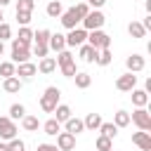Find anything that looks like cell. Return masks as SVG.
I'll list each match as a JSON object with an SVG mask.
<instances>
[{"label": "cell", "mask_w": 151, "mask_h": 151, "mask_svg": "<svg viewBox=\"0 0 151 151\" xmlns=\"http://www.w3.org/2000/svg\"><path fill=\"white\" fill-rule=\"evenodd\" d=\"M45 12H47V17H52V19H59V17H61V12H64V7H61V2H59V0H50Z\"/></svg>", "instance_id": "cell-24"}, {"label": "cell", "mask_w": 151, "mask_h": 151, "mask_svg": "<svg viewBox=\"0 0 151 151\" xmlns=\"http://www.w3.org/2000/svg\"><path fill=\"white\" fill-rule=\"evenodd\" d=\"M113 125H116V127H127V125H130V113H127V111H116Z\"/></svg>", "instance_id": "cell-27"}, {"label": "cell", "mask_w": 151, "mask_h": 151, "mask_svg": "<svg viewBox=\"0 0 151 151\" xmlns=\"http://www.w3.org/2000/svg\"><path fill=\"white\" fill-rule=\"evenodd\" d=\"M66 123V132H71V134H78V132H83L85 130V125H83V120L80 118H68V120H64Z\"/></svg>", "instance_id": "cell-23"}, {"label": "cell", "mask_w": 151, "mask_h": 151, "mask_svg": "<svg viewBox=\"0 0 151 151\" xmlns=\"http://www.w3.org/2000/svg\"><path fill=\"white\" fill-rule=\"evenodd\" d=\"M52 113H57V120H59V123H64V120H68V118H71V109H68L66 104H57Z\"/></svg>", "instance_id": "cell-26"}, {"label": "cell", "mask_w": 151, "mask_h": 151, "mask_svg": "<svg viewBox=\"0 0 151 151\" xmlns=\"http://www.w3.org/2000/svg\"><path fill=\"white\" fill-rule=\"evenodd\" d=\"M21 125H24L26 132H35V130L40 127V120H38L35 116H24V118H21Z\"/></svg>", "instance_id": "cell-25"}, {"label": "cell", "mask_w": 151, "mask_h": 151, "mask_svg": "<svg viewBox=\"0 0 151 151\" xmlns=\"http://www.w3.org/2000/svg\"><path fill=\"white\" fill-rule=\"evenodd\" d=\"M17 21H19L21 26H28V21H31V12H17Z\"/></svg>", "instance_id": "cell-41"}, {"label": "cell", "mask_w": 151, "mask_h": 151, "mask_svg": "<svg viewBox=\"0 0 151 151\" xmlns=\"http://www.w3.org/2000/svg\"><path fill=\"white\" fill-rule=\"evenodd\" d=\"M33 52H35V57H40V59H42V57H47L50 47H47V45H35V47H33Z\"/></svg>", "instance_id": "cell-42"}, {"label": "cell", "mask_w": 151, "mask_h": 151, "mask_svg": "<svg viewBox=\"0 0 151 151\" xmlns=\"http://www.w3.org/2000/svg\"><path fill=\"white\" fill-rule=\"evenodd\" d=\"M142 26H144V28H146V31H151V14H149V17H146V19H144V21H142Z\"/></svg>", "instance_id": "cell-45"}, {"label": "cell", "mask_w": 151, "mask_h": 151, "mask_svg": "<svg viewBox=\"0 0 151 151\" xmlns=\"http://www.w3.org/2000/svg\"><path fill=\"white\" fill-rule=\"evenodd\" d=\"M87 40V31L85 28H71L66 35V47H80Z\"/></svg>", "instance_id": "cell-7"}, {"label": "cell", "mask_w": 151, "mask_h": 151, "mask_svg": "<svg viewBox=\"0 0 151 151\" xmlns=\"http://www.w3.org/2000/svg\"><path fill=\"white\" fill-rule=\"evenodd\" d=\"M130 123H134L139 130L149 132V130H151V113H149L144 106H137V109L132 111V116H130Z\"/></svg>", "instance_id": "cell-4"}, {"label": "cell", "mask_w": 151, "mask_h": 151, "mask_svg": "<svg viewBox=\"0 0 151 151\" xmlns=\"http://www.w3.org/2000/svg\"><path fill=\"white\" fill-rule=\"evenodd\" d=\"M2 19H5V17H2V7H0V24H2Z\"/></svg>", "instance_id": "cell-49"}, {"label": "cell", "mask_w": 151, "mask_h": 151, "mask_svg": "<svg viewBox=\"0 0 151 151\" xmlns=\"http://www.w3.org/2000/svg\"><path fill=\"white\" fill-rule=\"evenodd\" d=\"M137 87V76L134 73H123V76H118V80H116V90H120V92H130V90H134Z\"/></svg>", "instance_id": "cell-8"}, {"label": "cell", "mask_w": 151, "mask_h": 151, "mask_svg": "<svg viewBox=\"0 0 151 151\" xmlns=\"http://www.w3.org/2000/svg\"><path fill=\"white\" fill-rule=\"evenodd\" d=\"M2 52H5V42L0 40V57H2Z\"/></svg>", "instance_id": "cell-47"}, {"label": "cell", "mask_w": 151, "mask_h": 151, "mask_svg": "<svg viewBox=\"0 0 151 151\" xmlns=\"http://www.w3.org/2000/svg\"><path fill=\"white\" fill-rule=\"evenodd\" d=\"M111 59H113L111 50H99V52H97V59H94V61H97L99 66H109V64H111Z\"/></svg>", "instance_id": "cell-29"}, {"label": "cell", "mask_w": 151, "mask_h": 151, "mask_svg": "<svg viewBox=\"0 0 151 151\" xmlns=\"http://www.w3.org/2000/svg\"><path fill=\"white\" fill-rule=\"evenodd\" d=\"M14 137H17V123L9 116H0V139L9 142Z\"/></svg>", "instance_id": "cell-6"}, {"label": "cell", "mask_w": 151, "mask_h": 151, "mask_svg": "<svg viewBox=\"0 0 151 151\" xmlns=\"http://www.w3.org/2000/svg\"><path fill=\"white\" fill-rule=\"evenodd\" d=\"M47 47H50V50H54V52H61V50H66V35H61V33H52V35H50V42H47Z\"/></svg>", "instance_id": "cell-14"}, {"label": "cell", "mask_w": 151, "mask_h": 151, "mask_svg": "<svg viewBox=\"0 0 151 151\" xmlns=\"http://www.w3.org/2000/svg\"><path fill=\"white\" fill-rule=\"evenodd\" d=\"M125 66H127V71H130V73H139V71H144L146 61H144V57H142V54H130V57L125 59Z\"/></svg>", "instance_id": "cell-11"}, {"label": "cell", "mask_w": 151, "mask_h": 151, "mask_svg": "<svg viewBox=\"0 0 151 151\" xmlns=\"http://www.w3.org/2000/svg\"><path fill=\"white\" fill-rule=\"evenodd\" d=\"M7 151H26V144H24L21 139H17V137H14V139H9V142H7Z\"/></svg>", "instance_id": "cell-35"}, {"label": "cell", "mask_w": 151, "mask_h": 151, "mask_svg": "<svg viewBox=\"0 0 151 151\" xmlns=\"http://www.w3.org/2000/svg\"><path fill=\"white\" fill-rule=\"evenodd\" d=\"M17 38H19V40H24V42H31V40H33V31H31L28 26H21Z\"/></svg>", "instance_id": "cell-36"}, {"label": "cell", "mask_w": 151, "mask_h": 151, "mask_svg": "<svg viewBox=\"0 0 151 151\" xmlns=\"http://www.w3.org/2000/svg\"><path fill=\"white\" fill-rule=\"evenodd\" d=\"M87 45H92L94 50H109L111 47V35L104 33L101 28H94L87 33Z\"/></svg>", "instance_id": "cell-3"}, {"label": "cell", "mask_w": 151, "mask_h": 151, "mask_svg": "<svg viewBox=\"0 0 151 151\" xmlns=\"http://www.w3.org/2000/svg\"><path fill=\"white\" fill-rule=\"evenodd\" d=\"M38 71H40L42 76H47V73L57 71V59H54V57H42V59H40V64H38Z\"/></svg>", "instance_id": "cell-15"}, {"label": "cell", "mask_w": 151, "mask_h": 151, "mask_svg": "<svg viewBox=\"0 0 151 151\" xmlns=\"http://www.w3.org/2000/svg\"><path fill=\"white\" fill-rule=\"evenodd\" d=\"M73 9L78 12V17H80V21H83V17H87V12H90V5H87V2H78Z\"/></svg>", "instance_id": "cell-40"}, {"label": "cell", "mask_w": 151, "mask_h": 151, "mask_svg": "<svg viewBox=\"0 0 151 151\" xmlns=\"http://www.w3.org/2000/svg\"><path fill=\"white\" fill-rule=\"evenodd\" d=\"M59 21H61V26L64 28H78V24H80V17H78V12L71 7V9H66V12H61V17H59Z\"/></svg>", "instance_id": "cell-9"}, {"label": "cell", "mask_w": 151, "mask_h": 151, "mask_svg": "<svg viewBox=\"0 0 151 151\" xmlns=\"http://www.w3.org/2000/svg\"><path fill=\"white\" fill-rule=\"evenodd\" d=\"M17 73V64L14 61H2L0 64V76L2 78H9V76H14Z\"/></svg>", "instance_id": "cell-30"}, {"label": "cell", "mask_w": 151, "mask_h": 151, "mask_svg": "<svg viewBox=\"0 0 151 151\" xmlns=\"http://www.w3.org/2000/svg\"><path fill=\"white\" fill-rule=\"evenodd\" d=\"M85 2H87L90 7H94V9H99V7H104V2H106V0H85Z\"/></svg>", "instance_id": "cell-44"}, {"label": "cell", "mask_w": 151, "mask_h": 151, "mask_svg": "<svg viewBox=\"0 0 151 151\" xmlns=\"http://www.w3.org/2000/svg\"><path fill=\"white\" fill-rule=\"evenodd\" d=\"M97 52H99V50H94V47H92V45H87V42H83V45H80V59H83V61H87V64H92V61L97 59Z\"/></svg>", "instance_id": "cell-16"}, {"label": "cell", "mask_w": 151, "mask_h": 151, "mask_svg": "<svg viewBox=\"0 0 151 151\" xmlns=\"http://www.w3.org/2000/svg\"><path fill=\"white\" fill-rule=\"evenodd\" d=\"M59 68H61V73H64L66 78H73V76L78 73V71H76V59H73V61H68V64H61Z\"/></svg>", "instance_id": "cell-34"}, {"label": "cell", "mask_w": 151, "mask_h": 151, "mask_svg": "<svg viewBox=\"0 0 151 151\" xmlns=\"http://www.w3.org/2000/svg\"><path fill=\"white\" fill-rule=\"evenodd\" d=\"M130 92H132V104H134V106H146V104H149V92L137 90V87L130 90Z\"/></svg>", "instance_id": "cell-21"}, {"label": "cell", "mask_w": 151, "mask_h": 151, "mask_svg": "<svg viewBox=\"0 0 151 151\" xmlns=\"http://www.w3.org/2000/svg\"><path fill=\"white\" fill-rule=\"evenodd\" d=\"M104 21H106V17H104L99 9H94V12L90 9V12H87V17H83V21H80V24H83V28H85V31H94V28H101V26H104Z\"/></svg>", "instance_id": "cell-5"}, {"label": "cell", "mask_w": 151, "mask_h": 151, "mask_svg": "<svg viewBox=\"0 0 151 151\" xmlns=\"http://www.w3.org/2000/svg\"><path fill=\"white\" fill-rule=\"evenodd\" d=\"M35 151H59V149H57V144H38Z\"/></svg>", "instance_id": "cell-43"}, {"label": "cell", "mask_w": 151, "mask_h": 151, "mask_svg": "<svg viewBox=\"0 0 151 151\" xmlns=\"http://www.w3.org/2000/svg\"><path fill=\"white\" fill-rule=\"evenodd\" d=\"M24 116H26L24 104H12V106H9V118H12V120H21Z\"/></svg>", "instance_id": "cell-31"}, {"label": "cell", "mask_w": 151, "mask_h": 151, "mask_svg": "<svg viewBox=\"0 0 151 151\" xmlns=\"http://www.w3.org/2000/svg\"><path fill=\"white\" fill-rule=\"evenodd\" d=\"M9 38H12V28H9V24L2 21V24H0V40L5 42V40H9Z\"/></svg>", "instance_id": "cell-39"}, {"label": "cell", "mask_w": 151, "mask_h": 151, "mask_svg": "<svg viewBox=\"0 0 151 151\" xmlns=\"http://www.w3.org/2000/svg\"><path fill=\"white\" fill-rule=\"evenodd\" d=\"M68 61H73V54H71L68 50H61V52H59V57H57V66L68 64Z\"/></svg>", "instance_id": "cell-38"}, {"label": "cell", "mask_w": 151, "mask_h": 151, "mask_svg": "<svg viewBox=\"0 0 151 151\" xmlns=\"http://www.w3.org/2000/svg\"><path fill=\"white\" fill-rule=\"evenodd\" d=\"M57 149H59V151H73V149H76V134H71V132H59V134H57Z\"/></svg>", "instance_id": "cell-10"}, {"label": "cell", "mask_w": 151, "mask_h": 151, "mask_svg": "<svg viewBox=\"0 0 151 151\" xmlns=\"http://www.w3.org/2000/svg\"><path fill=\"white\" fill-rule=\"evenodd\" d=\"M42 130H45V134H50V137H57V134L61 132V123H59L57 118H50V120H45Z\"/></svg>", "instance_id": "cell-19"}, {"label": "cell", "mask_w": 151, "mask_h": 151, "mask_svg": "<svg viewBox=\"0 0 151 151\" xmlns=\"http://www.w3.org/2000/svg\"><path fill=\"white\" fill-rule=\"evenodd\" d=\"M99 132H101L104 137H109V139H113V137L118 134V127H116L113 123H104V120H101V125H99Z\"/></svg>", "instance_id": "cell-28"}, {"label": "cell", "mask_w": 151, "mask_h": 151, "mask_svg": "<svg viewBox=\"0 0 151 151\" xmlns=\"http://www.w3.org/2000/svg\"><path fill=\"white\" fill-rule=\"evenodd\" d=\"M50 35H52V33H50L47 28H40L38 33H33V40H35V45H47V42H50Z\"/></svg>", "instance_id": "cell-32"}, {"label": "cell", "mask_w": 151, "mask_h": 151, "mask_svg": "<svg viewBox=\"0 0 151 151\" xmlns=\"http://www.w3.org/2000/svg\"><path fill=\"white\" fill-rule=\"evenodd\" d=\"M59 97H61V90L59 87H47L45 92H42V97H40V109L45 111V113H52L54 111V106L59 104Z\"/></svg>", "instance_id": "cell-1"}, {"label": "cell", "mask_w": 151, "mask_h": 151, "mask_svg": "<svg viewBox=\"0 0 151 151\" xmlns=\"http://www.w3.org/2000/svg\"><path fill=\"white\" fill-rule=\"evenodd\" d=\"M31 42H24L19 38H12V61L14 64H24L31 59V52H28Z\"/></svg>", "instance_id": "cell-2"}, {"label": "cell", "mask_w": 151, "mask_h": 151, "mask_svg": "<svg viewBox=\"0 0 151 151\" xmlns=\"http://www.w3.org/2000/svg\"><path fill=\"white\" fill-rule=\"evenodd\" d=\"M5 5H9V0H0V7H5Z\"/></svg>", "instance_id": "cell-48"}, {"label": "cell", "mask_w": 151, "mask_h": 151, "mask_svg": "<svg viewBox=\"0 0 151 151\" xmlns=\"http://www.w3.org/2000/svg\"><path fill=\"white\" fill-rule=\"evenodd\" d=\"M83 125H85V130H99V125H101V116L99 113H87V118L83 120Z\"/></svg>", "instance_id": "cell-22"}, {"label": "cell", "mask_w": 151, "mask_h": 151, "mask_svg": "<svg viewBox=\"0 0 151 151\" xmlns=\"http://www.w3.org/2000/svg\"><path fill=\"white\" fill-rule=\"evenodd\" d=\"M2 90H5V92H19V90H21V78H17V76L5 78V80H2Z\"/></svg>", "instance_id": "cell-18"}, {"label": "cell", "mask_w": 151, "mask_h": 151, "mask_svg": "<svg viewBox=\"0 0 151 151\" xmlns=\"http://www.w3.org/2000/svg\"><path fill=\"white\" fill-rule=\"evenodd\" d=\"M35 73H38V66L31 64V61H24V64L17 66V73H14V76H17V78H33Z\"/></svg>", "instance_id": "cell-13"}, {"label": "cell", "mask_w": 151, "mask_h": 151, "mask_svg": "<svg viewBox=\"0 0 151 151\" xmlns=\"http://www.w3.org/2000/svg\"><path fill=\"white\" fill-rule=\"evenodd\" d=\"M132 144H137L142 151H151V134L144 132V130H139V132L132 134Z\"/></svg>", "instance_id": "cell-12"}, {"label": "cell", "mask_w": 151, "mask_h": 151, "mask_svg": "<svg viewBox=\"0 0 151 151\" xmlns=\"http://www.w3.org/2000/svg\"><path fill=\"white\" fill-rule=\"evenodd\" d=\"M0 151H7V144L5 142H0Z\"/></svg>", "instance_id": "cell-46"}, {"label": "cell", "mask_w": 151, "mask_h": 151, "mask_svg": "<svg viewBox=\"0 0 151 151\" xmlns=\"http://www.w3.org/2000/svg\"><path fill=\"white\" fill-rule=\"evenodd\" d=\"M111 146H113V139H109L104 134L97 137V151H111Z\"/></svg>", "instance_id": "cell-33"}, {"label": "cell", "mask_w": 151, "mask_h": 151, "mask_svg": "<svg viewBox=\"0 0 151 151\" xmlns=\"http://www.w3.org/2000/svg\"><path fill=\"white\" fill-rule=\"evenodd\" d=\"M33 7H35L33 0H19L17 2V12H33Z\"/></svg>", "instance_id": "cell-37"}, {"label": "cell", "mask_w": 151, "mask_h": 151, "mask_svg": "<svg viewBox=\"0 0 151 151\" xmlns=\"http://www.w3.org/2000/svg\"><path fill=\"white\" fill-rule=\"evenodd\" d=\"M127 33L132 38H146V28L142 26V21H130L127 24Z\"/></svg>", "instance_id": "cell-20"}, {"label": "cell", "mask_w": 151, "mask_h": 151, "mask_svg": "<svg viewBox=\"0 0 151 151\" xmlns=\"http://www.w3.org/2000/svg\"><path fill=\"white\" fill-rule=\"evenodd\" d=\"M73 80H76V87H78V90H87V87L92 85V76L85 73V71H78V73L73 76Z\"/></svg>", "instance_id": "cell-17"}]
</instances>
